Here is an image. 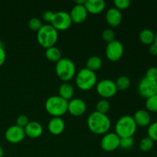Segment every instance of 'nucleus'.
<instances>
[{
	"mask_svg": "<svg viewBox=\"0 0 157 157\" xmlns=\"http://www.w3.org/2000/svg\"><path fill=\"white\" fill-rule=\"evenodd\" d=\"M147 135L153 141H157V121L149 125L147 129Z\"/></svg>",
	"mask_w": 157,
	"mask_h": 157,
	"instance_id": "c756f323",
	"label": "nucleus"
},
{
	"mask_svg": "<svg viewBox=\"0 0 157 157\" xmlns=\"http://www.w3.org/2000/svg\"><path fill=\"white\" fill-rule=\"evenodd\" d=\"M25 136L31 138H38L43 133V127L40 123L37 121H29L24 128Z\"/></svg>",
	"mask_w": 157,
	"mask_h": 157,
	"instance_id": "f3484780",
	"label": "nucleus"
},
{
	"mask_svg": "<svg viewBox=\"0 0 157 157\" xmlns=\"http://www.w3.org/2000/svg\"><path fill=\"white\" fill-rule=\"evenodd\" d=\"M138 92L142 97L148 98L157 94V81L143 78L138 84Z\"/></svg>",
	"mask_w": 157,
	"mask_h": 157,
	"instance_id": "9d476101",
	"label": "nucleus"
},
{
	"mask_svg": "<svg viewBox=\"0 0 157 157\" xmlns=\"http://www.w3.org/2000/svg\"><path fill=\"white\" fill-rule=\"evenodd\" d=\"M117 87V90H126V89L128 88L130 85V79L127 76L125 75H122V76H120L119 78L117 79L116 82Z\"/></svg>",
	"mask_w": 157,
	"mask_h": 157,
	"instance_id": "393cba45",
	"label": "nucleus"
},
{
	"mask_svg": "<svg viewBox=\"0 0 157 157\" xmlns=\"http://www.w3.org/2000/svg\"><path fill=\"white\" fill-rule=\"evenodd\" d=\"M88 129L97 134H105L110 130L111 122L107 114L94 111L88 116L87 120Z\"/></svg>",
	"mask_w": 157,
	"mask_h": 157,
	"instance_id": "f257e3e1",
	"label": "nucleus"
},
{
	"mask_svg": "<svg viewBox=\"0 0 157 157\" xmlns=\"http://www.w3.org/2000/svg\"><path fill=\"white\" fill-rule=\"evenodd\" d=\"M28 25H29V29H30L31 30L38 32V31L41 29V26H42L43 25L40 18H37V17H34V18H32L29 20V23H28Z\"/></svg>",
	"mask_w": 157,
	"mask_h": 157,
	"instance_id": "cd10ccee",
	"label": "nucleus"
},
{
	"mask_svg": "<svg viewBox=\"0 0 157 157\" xmlns=\"http://www.w3.org/2000/svg\"><path fill=\"white\" fill-rule=\"evenodd\" d=\"M86 0H75V4L77 5H84Z\"/></svg>",
	"mask_w": 157,
	"mask_h": 157,
	"instance_id": "4c0bfd02",
	"label": "nucleus"
},
{
	"mask_svg": "<svg viewBox=\"0 0 157 157\" xmlns=\"http://www.w3.org/2000/svg\"><path fill=\"white\" fill-rule=\"evenodd\" d=\"M146 78L149 79L157 81V67H150L147 69L146 72Z\"/></svg>",
	"mask_w": 157,
	"mask_h": 157,
	"instance_id": "473e14b6",
	"label": "nucleus"
},
{
	"mask_svg": "<svg viewBox=\"0 0 157 157\" xmlns=\"http://www.w3.org/2000/svg\"><path fill=\"white\" fill-rule=\"evenodd\" d=\"M106 2L104 0H86L84 6L88 13L99 14L104 9Z\"/></svg>",
	"mask_w": 157,
	"mask_h": 157,
	"instance_id": "6ab92c4d",
	"label": "nucleus"
},
{
	"mask_svg": "<svg viewBox=\"0 0 157 157\" xmlns=\"http://www.w3.org/2000/svg\"><path fill=\"white\" fill-rule=\"evenodd\" d=\"M136 126L133 116L124 115L120 117L115 125V133L120 138L133 136L136 131Z\"/></svg>",
	"mask_w": 157,
	"mask_h": 157,
	"instance_id": "7ed1b4c3",
	"label": "nucleus"
},
{
	"mask_svg": "<svg viewBox=\"0 0 157 157\" xmlns=\"http://www.w3.org/2000/svg\"><path fill=\"white\" fill-rule=\"evenodd\" d=\"M124 48L122 43L118 40H113L107 43L105 48L107 58L111 61H117L121 58L124 55Z\"/></svg>",
	"mask_w": 157,
	"mask_h": 157,
	"instance_id": "1a4fd4ad",
	"label": "nucleus"
},
{
	"mask_svg": "<svg viewBox=\"0 0 157 157\" xmlns=\"http://www.w3.org/2000/svg\"><path fill=\"white\" fill-rule=\"evenodd\" d=\"M4 155V150H3L2 147L0 146V157H2Z\"/></svg>",
	"mask_w": 157,
	"mask_h": 157,
	"instance_id": "58836bf2",
	"label": "nucleus"
},
{
	"mask_svg": "<svg viewBox=\"0 0 157 157\" xmlns=\"http://www.w3.org/2000/svg\"><path fill=\"white\" fill-rule=\"evenodd\" d=\"M133 117L136 126L147 127L150 125L151 123V117H150V113L148 110H144V109L136 110Z\"/></svg>",
	"mask_w": 157,
	"mask_h": 157,
	"instance_id": "a211bd4d",
	"label": "nucleus"
},
{
	"mask_svg": "<svg viewBox=\"0 0 157 157\" xmlns=\"http://www.w3.org/2000/svg\"><path fill=\"white\" fill-rule=\"evenodd\" d=\"M55 71L60 79L67 82L76 74V66L70 58H61L58 62H56Z\"/></svg>",
	"mask_w": 157,
	"mask_h": 157,
	"instance_id": "39448f33",
	"label": "nucleus"
},
{
	"mask_svg": "<svg viewBox=\"0 0 157 157\" xmlns=\"http://www.w3.org/2000/svg\"><path fill=\"white\" fill-rule=\"evenodd\" d=\"M102 38L107 43L115 40V33L111 29H106L102 32Z\"/></svg>",
	"mask_w": 157,
	"mask_h": 157,
	"instance_id": "7c9ffc66",
	"label": "nucleus"
},
{
	"mask_svg": "<svg viewBox=\"0 0 157 157\" xmlns=\"http://www.w3.org/2000/svg\"><path fill=\"white\" fill-rule=\"evenodd\" d=\"M102 64V59L99 56L93 55L87 59V62H86V67L88 68L89 70L95 71H98L101 68Z\"/></svg>",
	"mask_w": 157,
	"mask_h": 157,
	"instance_id": "5701e85b",
	"label": "nucleus"
},
{
	"mask_svg": "<svg viewBox=\"0 0 157 157\" xmlns=\"http://www.w3.org/2000/svg\"><path fill=\"white\" fill-rule=\"evenodd\" d=\"M149 52L153 56H157V44L156 42H153L151 44L149 48Z\"/></svg>",
	"mask_w": 157,
	"mask_h": 157,
	"instance_id": "e433bc0d",
	"label": "nucleus"
},
{
	"mask_svg": "<svg viewBox=\"0 0 157 157\" xmlns=\"http://www.w3.org/2000/svg\"><path fill=\"white\" fill-rule=\"evenodd\" d=\"M45 57L48 60L52 62H58L61 58V52L56 46L47 48L45 50Z\"/></svg>",
	"mask_w": 157,
	"mask_h": 157,
	"instance_id": "4be33fe9",
	"label": "nucleus"
},
{
	"mask_svg": "<svg viewBox=\"0 0 157 157\" xmlns=\"http://www.w3.org/2000/svg\"><path fill=\"white\" fill-rule=\"evenodd\" d=\"M72 19L69 12L65 11H58L54 14L51 25L58 31L66 30L72 25Z\"/></svg>",
	"mask_w": 157,
	"mask_h": 157,
	"instance_id": "0eeeda50",
	"label": "nucleus"
},
{
	"mask_svg": "<svg viewBox=\"0 0 157 157\" xmlns=\"http://www.w3.org/2000/svg\"><path fill=\"white\" fill-rule=\"evenodd\" d=\"M133 144H134V140H133V136L122 137L121 138V140H120V147L124 150H128L133 147Z\"/></svg>",
	"mask_w": 157,
	"mask_h": 157,
	"instance_id": "c85d7f7f",
	"label": "nucleus"
},
{
	"mask_svg": "<svg viewBox=\"0 0 157 157\" xmlns=\"http://www.w3.org/2000/svg\"><path fill=\"white\" fill-rule=\"evenodd\" d=\"M59 96L64 98L66 101H70L74 95V87L71 84L67 82H64L60 85L58 88Z\"/></svg>",
	"mask_w": 157,
	"mask_h": 157,
	"instance_id": "aec40b11",
	"label": "nucleus"
},
{
	"mask_svg": "<svg viewBox=\"0 0 157 157\" xmlns=\"http://www.w3.org/2000/svg\"><path fill=\"white\" fill-rule=\"evenodd\" d=\"M29 118H28L26 115L24 114L19 115L16 119V125L19 126V127H22V128H25V127L29 124Z\"/></svg>",
	"mask_w": 157,
	"mask_h": 157,
	"instance_id": "72a5a7b5",
	"label": "nucleus"
},
{
	"mask_svg": "<svg viewBox=\"0 0 157 157\" xmlns=\"http://www.w3.org/2000/svg\"><path fill=\"white\" fill-rule=\"evenodd\" d=\"M120 140H121V138L116 133L107 132L101 139V147L104 151H113L120 147Z\"/></svg>",
	"mask_w": 157,
	"mask_h": 157,
	"instance_id": "9b49d317",
	"label": "nucleus"
},
{
	"mask_svg": "<svg viewBox=\"0 0 157 157\" xmlns=\"http://www.w3.org/2000/svg\"><path fill=\"white\" fill-rule=\"evenodd\" d=\"M139 38L143 44L150 45V44L154 42L155 33L151 29H144L140 32Z\"/></svg>",
	"mask_w": 157,
	"mask_h": 157,
	"instance_id": "412c9836",
	"label": "nucleus"
},
{
	"mask_svg": "<svg viewBox=\"0 0 157 157\" xmlns=\"http://www.w3.org/2000/svg\"><path fill=\"white\" fill-rule=\"evenodd\" d=\"M58 38V31L51 24L43 25L37 32V41L40 45L47 48L55 46Z\"/></svg>",
	"mask_w": 157,
	"mask_h": 157,
	"instance_id": "f03ea898",
	"label": "nucleus"
},
{
	"mask_svg": "<svg viewBox=\"0 0 157 157\" xmlns=\"http://www.w3.org/2000/svg\"><path fill=\"white\" fill-rule=\"evenodd\" d=\"M113 4L115 5V8L119 10H122L129 8V6H130V0H114Z\"/></svg>",
	"mask_w": 157,
	"mask_h": 157,
	"instance_id": "2f4dec72",
	"label": "nucleus"
},
{
	"mask_svg": "<svg viewBox=\"0 0 157 157\" xmlns=\"http://www.w3.org/2000/svg\"><path fill=\"white\" fill-rule=\"evenodd\" d=\"M154 42H156L157 44V32L155 34V40H154Z\"/></svg>",
	"mask_w": 157,
	"mask_h": 157,
	"instance_id": "ea45409f",
	"label": "nucleus"
},
{
	"mask_svg": "<svg viewBox=\"0 0 157 157\" xmlns=\"http://www.w3.org/2000/svg\"><path fill=\"white\" fill-rule=\"evenodd\" d=\"M5 137L8 142L11 144H18L25 137V130L18 125H12L8 127L5 133Z\"/></svg>",
	"mask_w": 157,
	"mask_h": 157,
	"instance_id": "f8f14e48",
	"label": "nucleus"
},
{
	"mask_svg": "<svg viewBox=\"0 0 157 157\" xmlns=\"http://www.w3.org/2000/svg\"><path fill=\"white\" fill-rule=\"evenodd\" d=\"M146 108L151 112H157V94L146 100Z\"/></svg>",
	"mask_w": 157,
	"mask_h": 157,
	"instance_id": "bb28decb",
	"label": "nucleus"
},
{
	"mask_svg": "<svg viewBox=\"0 0 157 157\" xmlns=\"http://www.w3.org/2000/svg\"><path fill=\"white\" fill-rule=\"evenodd\" d=\"M68 101L64 100L59 95L51 96L46 100L44 107L48 113L53 117H60L67 111Z\"/></svg>",
	"mask_w": 157,
	"mask_h": 157,
	"instance_id": "20e7f679",
	"label": "nucleus"
},
{
	"mask_svg": "<svg viewBox=\"0 0 157 157\" xmlns=\"http://www.w3.org/2000/svg\"><path fill=\"white\" fill-rule=\"evenodd\" d=\"M49 132L54 135H59L65 128V123L60 117H53L48 124Z\"/></svg>",
	"mask_w": 157,
	"mask_h": 157,
	"instance_id": "dca6fc26",
	"label": "nucleus"
},
{
	"mask_svg": "<svg viewBox=\"0 0 157 157\" xmlns=\"http://www.w3.org/2000/svg\"><path fill=\"white\" fill-rule=\"evenodd\" d=\"M54 14H55V12H54L53 11H51V10L44 11V12L42 13L43 19H44L45 21H48V22L51 23L52 21V18H53Z\"/></svg>",
	"mask_w": 157,
	"mask_h": 157,
	"instance_id": "f704fd0d",
	"label": "nucleus"
},
{
	"mask_svg": "<svg viewBox=\"0 0 157 157\" xmlns=\"http://www.w3.org/2000/svg\"><path fill=\"white\" fill-rule=\"evenodd\" d=\"M106 21L112 27L118 26L122 21V13L121 10L115 7H111L107 11L105 15Z\"/></svg>",
	"mask_w": 157,
	"mask_h": 157,
	"instance_id": "2eb2a0df",
	"label": "nucleus"
},
{
	"mask_svg": "<svg viewBox=\"0 0 157 157\" xmlns=\"http://www.w3.org/2000/svg\"><path fill=\"white\" fill-rule=\"evenodd\" d=\"M69 14H70L72 21L75 23H81L87 18L88 12L84 5L75 4L72 7Z\"/></svg>",
	"mask_w": 157,
	"mask_h": 157,
	"instance_id": "4468645a",
	"label": "nucleus"
},
{
	"mask_svg": "<svg viewBox=\"0 0 157 157\" xmlns=\"http://www.w3.org/2000/svg\"><path fill=\"white\" fill-rule=\"evenodd\" d=\"M6 53L5 51L4 48H3L2 42L0 41V66L2 65L6 61Z\"/></svg>",
	"mask_w": 157,
	"mask_h": 157,
	"instance_id": "c9c22d12",
	"label": "nucleus"
},
{
	"mask_svg": "<svg viewBox=\"0 0 157 157\" xmlns=\"http://www.w3.org/2000/svg\"><path fill=\"white\" fill-rule=\"evenodd\" d=\"M153 144H154V141L150 139L149 136H146V137L141 139V140L140 141L139 147L142 151L147 152L153 148Z\"/></svg>",
	"mask_w": 157,
	"mask_h": 157,
	"instance_id": "a878e982",
	"label": "nucleus"
},
{
	"mask_svg": "<svg viewBox=\"0 0 157 157\" xmlns=\"http://www.w3.org/2000/svg\"><path fill=\"white\" fill-rule=\"evenodd\" d=\"M97 92L104 99L114 96L117 91V87L114 81L111 79H103L96 85Z\"/></svg>",
	"mask_w": 157,
	"mask_h": 157,
	"instance_id": "6e6552de",
	"label": "nucleus"
},
{
	"mask_svg": "<svg viewBox=\"0 0 157 157\" xmlns=\"http://www.w3.org/2000/svg\"><path fill=\"white\" fill-rule=\"evenodd\" d=\"M97 75L94 71L89 70L87 67H83L76 75L77 86L83 90H88L93 88L97 84Z\"/></svg>",
	"mask_w": 157,
	"mask_h": 157,
	"instance_id": "423d86ee",
	"label": "nucleus"
},
{
	"mask_svg": "<svg viewBox=\"0 0 157 157\" xmlns=\"http://www.w3.org/2000/svg\"><path fill=\"white\" fill-rule=\"evenodd\" d=\"M110 102L107 99L103 98V99L98 101V103L96 104V111L104 113V114H107V113L110 110Z\"/></svg>",
	"mask_w": 157,
	"mask_h": 157,
	"instance_id": "b1692460",
	"label": "nucleus"
},
{
	"mask_svg": "<svg viewBox=\"0 0 157 157\" xmlns=\"http://www.w3.org/2000/svg\"><path fill=\"white\" fill-rule=\"evenodd\" d=\"M87 110V104L81 98H73L68 101L67 111L73 116H81Z\"/></svg>",
	"mask_w": 157,
	"mask_h": 157,
	"instance_id": "ddd939ff",
	"label": "nucleus"
}]
</instances>
